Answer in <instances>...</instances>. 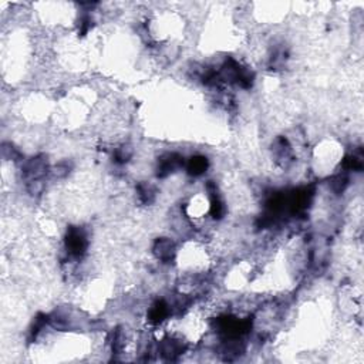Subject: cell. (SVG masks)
Segmentation results:
<instances>
[{
    "label": "cell",
    "mask_w": 364,
    "mask_h": 364,
    "mask_svg": "<svg viewBox=\"0 0 364 364\" xmlns=\"http://www.w3.org/2000/svg\"><path fill=\"white\" fill-rule=\"evenodd\" d=\"M138 197H139L142 204L147 205V204H151L154 201L155 191L149 184H141V185H138Z\"/></svg>",
    "instance_id": "8992f818"
},
{
    "label": "cell",
    "mask_w": 364,
    "mask_h": 364,
    "mask_svg": "<svg viewBox=\"0 0 364 364\" xmlns=\"http://www.w3.org/2000/svg\"><path fill=\"white\" fill-rule=\"evenodd\" d=\"M208 168V159L204 157H194L191 158L189 164H188V171L191 175L198 177V175H202Z\"/></svg>",
    "instance_id": "277c9868"
},
{
    "label": "cell",
    "mask_w": 364,
    "mask_h": 364,
    "mask_svg": "<svg viewBox=\"0 0 364 364\" xmlns=\"http://www.w3.org/2000/svg\"><path fill=\"white\" fill-rule=\"evenodd\" d=\"M154 253L162 262H171V259L174 257V253H175V246L171 239H167V238L158 239L154 245Z\"/></svg>",
    "instance_id": "3957f363"
},
{
    "label": "cell",
    "mask_w": 364,
    "mask_h": 364,
    "mask_svg": "<svg viewBox=\"0 0 364 364\" xmlns=\"http://www.w3.org/2000/svg\"><path fill=\"white\" fill-rule=\"evenodd\" d=\"M169 313V309L164 302H158L157 305L152 306V309L149 310V320L154 323H159L162 322Z\"/></svg>",
    "instance_id": "5b68a950"
},
{
    "label": "cell",
    "mask_w": 364,
    "mask_h": 364,
    "mask_svg": "<svg viewBox=\"0 0 364 364\" xmlns=\"http://www.w3.org/2000/svg\"><path fill=\"white\" fill-rule=\"evenodd\" d=\"M345 168L349 171H360L363 168V161L362 157L357 155H349L345 159Z\"/></svg>",
    "instance_id": "52a82bcc"
},
{
    "label": "cell",
    "mask_w": 364,
    "mask_h": 364,
    "mask_svg": "<svg viewBox=\"0 0 364 364\" xmlns=\"http://www.w3.org/2000/svg\"><path fill=\"white\" fill-rule=\"evenodd\" d=\"M184 159L177 155V154H168L164 158H161L159 164H158V177L164 178L172 174L175 169L182 167Z\"/></svg>",
    "instance_id": "7a4b0ae2"
},
{
    "label": "cell",
    "mask_w": 364,
    "mask_h": 364,
    "mask_svg": "<svg viewBox=\"0 0 364 364\" xmlns=\"http://www.w3.org/2000/svg\"><path fill=\"white\" fill-rule=\"evenodd\" d=\"M131 157H132V149L128 145H122L116 151V161L120 164H125Z\"/></svg>",
    "instance_id": "ba28073f"
},
{
    "label": "cell",
    "mask_w": 364,
    "mask_h": 364,
    "mask_svg": "<svg viewBox=\"0 0 364 364\" xmlns=\"http://www.w3.org/2000/svg\"><path fill=\"white\" fill-rule=\"evenodd\" d=\"M66 243H67V249H69L70 255L80 257V256L86 252L87 239H86L84 232L80 228H70L69 234H67V239H66Z\"/></svg>",
    "instance_id": "6da1fadb"
}]
</instances>
